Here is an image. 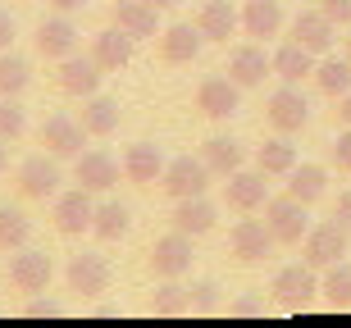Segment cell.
I'll return each instance as SVG.
<instances>
[{
  "label": "cell",
  "instance_id": "1",
  "mask_svg": "<svg viewBox=\"0 0 351 328\" xmlns=\"http://www.w3.org/2000/svg\"><path fill=\"white\" fill-rule=\"evenodd\" d=\"M55 278V260L46 251H32V247H19L10 251V288L23 292V297H37V292L51 288Z\"/></svg>",
  "mask_w": 351,
  "mask_h": 328
},
{
  "label": "cell",
  "instance_id": "2",
  "mask_svg": "<svg viewBox=\"0 0 351 328\" xmlns=\"http://www.w3.org/2000/svg\"><path fill=\"white\" fill-rule=\"evenodd\" d=\"M265 223L278 247H301V237L311 233V214L297 197H278V201H265Z\"/></svg>",
  "mask_w": 351,
  "mask_h": 328
},
{
  "label": "cell",
  "instance_id": "3",
  "mask_svg": "<svg viewBox=\"0 0 351 328\" xmlns=\"http://www.w3.org/2000/svg\"><path fill=\"white\" fill-rule=\"evenodd\" d=\"M265 118H269L274 132H301L311 123V101L301 96L297 82H283V87L265 101Z\"/></svg>",
  "mask_w": 351,
  "mask_h": 328
},
{
  "label": "cell",
  "instance_id": "4",
  "mask_svg": "<svg viewBox=\"0 0 351 328\" xmlns=\"http://www.w3.org/2000/svg\"><path fill=\"white\" fill-rule=\"evenodd\" d=\"M160 187L169 192L173 201H187V197H206L210 187V164L196 155H178L165 164V178H160Z\"/></svg>",
  "mask_w": 351,
  "mask_h": 328
},
{
  "label": "cell",
  "instance_id": "5",
  "mask_svg": "<svg viewBox=\"0 0 351 328\" xmlns=\"http://www.w3.org/2000/svg\"><path fill=\"white\" fill-rule=\"evenodd\" d=\"M265 201H269V183H265L261 169H233L228 173V183H223V205L237 214H256L265 210Z\"/></svg>",
  "mask_w": 351,
  "mask_h": 328
},
{
  "label": "cell",
  "instance_id": "6",
  "mask_svg": "<svg viewBox=\"0 0 351 328\" xmlns=\"http://www.w3.org/2000/svg\"><path fill=\"white\" fill-rule=\"evenodd\" d=\"M37 142L46 146L55 160H78V155H82V142H87V128H82V118L51 114V118L37 128Z\"/></svg>",
  "mask_w": 351,
  "mask_h": 328
},
{
  "label": "cell",
  "instance_id": "7",
  "mask_svg": "<svg viewBox=\"0 0 351 328\" xmlns=\"http://www.w3.org/2000/svg\"><path fill=\"white\" fill-rule=\"evenodd\" d=\"M14 183H19V192H23L27 201H46L60 192V164H55V155L46 151V155H27L23 164H19V173H14Z\"/></svg>",
  "mask_w": 351,
  "mask_h": 328
},
{
  "label": "cell",
  "instance_id": "8",
  "mask_svg": "<svg viewBox=\"0 0 351 328\" xmlns=\"http://www.w3.org/2000/svg\"><path fill=\"white\" fill-rule=\"evenodd\" d=\"M146 264H151V274H156V278H182L187 269H192V237L178 233V228H173L169 237H156V247H151Z\"/></svg>",
  "mask_w": 351,
  "mask_h": 328
},
{
  "label": "cell",
  "instance_id": "9",
  "mask_svg": "<svg viewBox=\"0 0 351 328\" xmlns=\"http://www.w3.org/2000/svg\"><path fill=\"white\" fill-rule=\"evenodd\" d=\"M301 255H306V264H315V269L338 264L342 255H347V228H342V223H315L311 233L301 237Z\"/></svg>",
  "mask_w": 351,
  "mask_h": 328
},
{
  "label": "cell",
  "instance_id": "10",
  "mask_svg": "<svg viewBox=\"0 0 351 328\" xmlns=\"http://www.w3.org/2000/svg\"><path fill=\"white\" fill-rule=\"evenodd\" d=\"M274 247H278V242H274V233H269V223H265V219H237L233 233H228V251H233L242 264L269 260Z\"/></svg>",
  "mask_w": 351,
  "mask_h": 328
},
{
  "label": "cell",
  "instance_id": "11",
  "mask_svg": "<svg viewBox=\"0 0 351 328\" xmlns=\"http://www.w3.org/2000/svg\"><path fill=\"white\" fill-rule=\"evenodd\" d=\"M101 78H105V68L91 60V55H64L60 60V92L64 96H78V101H87V96L101 92Z\"/></svg>",
  "mask_w": 351,
  "mask_h": 328
},
{
  "label": "cell",
  "instance_id": "12",
  "mask_svg": "<svg viewBox=\"0 0 351 328\" xmlns=\"http://www.w3.org/2000/svg\"><path fill=\"white\" fill-rule=\"evenodd\" d=\"M91 214H96V205H91V192L87 187H73V192H64V197H55V228L64 237H82L91 233Z\"/></svg>",
  "mask_w": 351,
  "mask_h": 328
},
{
  "label": "cell",
  "instance_id": "13",
  "mask_svg": "<svg viewBox=\"0 0 351 328\" xmlns=\"http://www.w3.org/2000/svg\"><path fill=\"white\" fill-rule=\"evenodd\" d=\"M37 55L41 60H64V55L78 51V27H73V18L69 14L55 10V18H41L37 23Z\"/></svg>",
  "mask_w": 351,
  "mask_h": 328
},
{
  "label": "cell",
  "instance_id": "14",
  "mask_svg": "<svg viewBox=\"0 0 351 328\" xmlns=\"http://www.w3.org/2000/svg\"><path fill=\"white\" fill-rule=\"evenodd\" d=\"M165 151H160L156 142H132L128 151H123V178L137 187H156L160 178H165Z\"/></svg>",
  "mask_w": 351,
  "mask_h": 328
},
{
  "label": "cell",
  "instance_id": "15",
  "mask_svg": "<svg viewBox=\"0 0 351 328\" xmlns=\"http://www.w3.org/2000/svg\"><path fill=\"white\" fill-rule=\"evenodd\" d=\"M196 110L206 118H233L242 110V87L233 78H206L196 87Z\"/></svg>",
  "mask_w": 351,
  "mask_h": 328
},
{
  "label": "cell",
  "instance_id": "16",
  "mask_svg": "<svg viewBox=\"0 0 351 328\" xmlns=\"http://www.w3.org/2000/svg\"><path fill=\"white\" fill-rule=\"evenodd\" d=\"M119 173H123V164L110 151H82L78 164H73V183L87 187V192H110L119 183Z\"/></svg>",
  "mask_w": 351,
  "mask_h": 328
},
{
  "label": "cell",
  "instance_id": "17",
  "mask_svg": "<svg viewBox=\"0 0 351 328\" xmlns=\"http://www.w3.org/2000/svg\"><path fill=\"white\" fill-rule=\"evenodd\" d=\"M110 23L123 27L132 41H146V37H160V10L151 0H119L110 10Z\"/></svg>",
  "mask_w": 351,
  "mask_h": 328
},
{
  "label": "cell",
  "instance_id": "18",
  "mask_svg": "<svg viewBox=\"0 0 351 328\" xmlns=\"http://www.w3.org/2000/svg\"><path fill=\"white\" fill-rule=\"evenodd\" d=\"M64 278H69V292H78V297H101V292L110 288V264H105V255L82 251V255L69 260Z\"/></svg>",
  "mask_w": 351,
  "mask_h": 328
},
{
  "label": "cell",
  "instance_id": "19",
  "mask_svg": "<svg viewBox=\"0 0 351 328\" xmlns=\"http://www.w3.org/2000/svg\"><path fill=\"white\" fill-rule=\"evenodd\" d=\"M333 37H338V23H333L324 10H301L297 18H292V41H301V46L315 51V55L333 51Z\"/></svg>",
  "mask_w": 351,
  "mask_h": 328
},
{
  "label": "cell",
  "instance_id": "20",
  "mask_svg": "<svg viewBox=\"0 0 351 328\" xmlns=\"http://www.w3.org/2000/svg\"><path fill=\"white\" fill-rule=\"evenodd\" d=\"M132 51H137V41H132L123 27H114V23L101 27V32L91 37V60H96L105 73H119V68L132 60Z\"/></svg>",
  "mask_w": 351,
  "mask_h": 328
},
{
  "label": "cell",
  "instance_id": "21",
  "mask_svg": "<svg viewBox=\"0 0 351 328\" xmlns=\"http://www.w3.org/2000/svg\"><path fill=\"white\" fill-rule=\"evenodd\" d=\"M319 283H315V264H283L274 274V297L287 305H311Z\"/></svg>",
  "mask_w": 351,
  "mask_h": 328
},
{
  "label": "cell",
  "instance_id": "22",
  "mask_svg": "<svg viewBox=\"0 0 351 328\" xmlns=\"http://www.w3.org/2000/svg\"><path fill=\"white\" fill-rule=\"evenodd\" d=\"M269 73H274V60L265 55V46H256V41H251V46H237V51L228 55V78H233L242 92H247V87H261Z\"/></svg>",
  "mask_w": 351,
  "mask_h": 328
},
{
  "label": "cell",
  "instance_id": "23",
  "mask_svg": "<svg viewBox=\"0 0 351 328\" xmlns=\"http://www.w3.org/2000/svg\"><path fill=\"white\" fill-rule=\"evenodd\" d=\"M201 27L196 23H169L160 27V60L165 64H192L196 55H201Z\"/></svg>",
  "mask_w": 351,
  "mask_h": 328
},
{
  "label": "cell",
  "instance_id": "24",
  "mask_svg": "<svg viewBox=\"0 0 351 328\" xmlns=\"http://www.w3.org/2000/svg\"><path fill=\"white\" fill-rule=\"evenodd\" d=\"M196 27H201L206 41H228L242 27V10H237L233 0H206L201 14H196Z\"/></svg>",
  "mask_w": 351,
  "mask_h": 328
},
{
  "label": "cell",
  "instance_id": "25",
  "mask_svg": "<svg viewBox=\"0 0 351 328\" xmlns=\"http://www.w3.org/2000/svg\"><path fill=\"white\" fill-rule=\"evenodd\" d=\"M242 32L256 41H269L283 32V5L278 0H247L242 5Z\"/></svg>",
  "mask_w": 351,
  "mask_h": 328
},
{
  "label": "cell",
  "instance_id": "26",
  "mask_svg": "<svg viewBox=\"0 0 351 328\" xmlns=\"http://www.w3.org/2000/svg\"><path fill=\"white\" fill-rule=\"evenodd\" d=\"M169 219H173V228H178V233L206 237L210 228H215V219H219V210H215L206 197H187V201H178V205H173Z\"/></svg>",
  "mask_w": 351,
  "mask_h": 328
},
{
  "label": "cell",
  "instance_id": "27",
  "mask_svg": "<svg viewBox=\"0 0 351 328\" xmlns=\"http://www.w3.org/2000/svg\"><path fill=\"white\" fill-rule=\"evenodd\" d=\"M269 60H274V78H283V82H301V78H311V73H315V51H306L301 41L278 46Z\"/></svg>",
  "mask_w": 351,
  "mask_h": 328
},
{
  "label": "cell",
  "instance_id": "28",
  "mask_svg": "<svg viewBox=\"0 0 351 328\" xmlns=\"http://www.w3.org/2000/svg\"><path fill=\"white\" fill-rule=\"evenodd\" d=\"M328 192V169L324 164H297L287 173V197H297L301 205H315V201Z\"/></svg>",
  "mask_w": 351,
  "mask_h": 328
},
{
  "label": "cell",
  "instance_id": "29",
  "mask_svg": "<svg viewBox=\"0 0 351 328\" xmlns=\"http://www.w3.org/2000/svg\"><path fill=\"white\" fill-rule=\"evenodd\" d=\"M256 169L265 173V178H287V173L297 169V146L283 137H274V142H265L261 151H256Z\"/></svg>",
  "mask_w": 351,
  "mask_h": 328
},
{
  "label": "cell",
  "instance_id": "30",
  "mask_svg": "<svg viewBox=\"0 0 351 328\" xmlns=\"http://www.w3.org/2000/svg\"><path fill=\"white\" fill-rule=\"evenodd\" d=\"M82 128H87V137H110V132L119 128V101L114 96H87L82 101Z\"/></svg>",
  "mask_w": 351,
  "mask_h": 328
},
{
  "label": "cell",
  "instance_id": "31",
  "mask_svg": "<svg viewBox=\"0 0 351 328\" xmlns=\"http://www.w3.org/2000/svg\"><path fill=\"white\" fill-rule=\"evenodd\" d=\"M201 160L210 164V173H219V178H228L233 169H242L247 164V146L233 142V137H210L206 151H201Z\"/></svg>",
  "mask_w": 351,
  "mask_h": 328
},
{
  "label": "cell",
  "instance_id": "32",
  "mask_svg": "<svg viewBox=\"0 0 351 328\" xmlns=\"http://www.w3.org/2000/svg\"><path fill=\"white\" fill-rule=\"evenodd\" d=\"M315 87H319V92L324 96H333V101H338V96H347L351 92V60H338V55H324V60H315Z\"/></svg>",
  "mask_w": 351,
  "mask_h": 328
},
{
  "label": "cell",
  "instance_id": "33",
  "mask_svg": "<svg viewBox=\"0 0 351 328\" xmlns=\"http://www.w3.org/2000/svg\"><path fill=\"white\" fill-rule=\"evenodd\" d=\"M128 205H119V201H105V205H96V214H91V233L101 237V242H119V237L128 233Z\"/></svg>",
  "mask_w": 351,
  "mask_h": 328
},
{
  "label": "cell",
  "instance_id": "34",
  "mask_svg": "<svg viewBox=\"0 0 351 328\" xmlns=\"http://www.w3.org/2000/svg\"><path fill=\"white\" fill-rule=\"evenodd\" d=\"M32 237V219L19 205H0V251H19Z\"/></svg>",
  "mask_w": 351,
  "mask_h": 328
},
{
  "label": "cell",
  "instance_id": "35",
  "mask_svg": "<svg viewBox=\"0 0 351 328\" xmlns=\"http://www.w3.org/2000/svg\"><path fill=\"white\" fill-rule=\"evenodd\" d=\"M32 82V64L14 51H0V96H23Z\"/></svg>",
  "mask_w": 351,
  "mask_h": 328
},
{
  "label": "cell",
  "instance_id": "36",
  "mask_svg": "<svg viewBox=\"0 0 351 328\" xmlns=\"http://www.w3.org/2000/svg\"><path fill=\"white\" fill-rule=\"evenodd\" d=\"M319 292H324V301L328 305H338V310H347L351 305V264H328V274L324 283H319Z\"/></svg>",
  "mask_w": 351,
  "mask_h": 328
},
{
  "label": "cell",
  "instance_id": "37",
  "mask_svg": "<svg viewBox=\"0 0 351 328\" xmlns=\"http://www.w3.org/2000/svg\"><path fill=\"white\" fill-rule=\"evenodd\" d=\"M27 132V110L19 105V96H0V142H19Z\"/></svg>",
  "mask_w": 351,
  "mask_h": 328
},
{
  "label": "cell",
  "instance_id": "38",
  "mask_svg": "<svg viewBox=\"0 0 351 328\" xmlns=\"http://www.w3.org/2000/svg\"><path fill=\"white\" fill-rule=\"evenodd\" d=\"M151 310H156V315H182V310H192V305H187V288H173V278H169L165 288H156Z\"/></svg>",
  "mask_w": 351,
  "mask_h": 328
},
{
  "label": "cell",
  "instance_id": "39",
  "mask_svg": "<svg viewBox=\"0 0 351 328\" xmlns=\"http://www.w3.org/2000/svg\"><path fill=\"white\" fill-rule=\"evenodd\" d=\"M328 155H333V164H338L342 173H351V128L338 132V142H333V151H328Z\"/></svg>",
  "mask_w": 351,
  "mask_h": 328
},
{
  "label": "cell",
  "instance_id": "40",
  "mask_svg": "<svg viewBox=\"0 0 351 328\" xmlns=\"http://www.w3.org/2000/svg\"><path fill=\"white\" fill-rule=\"evenodd\" d=\"M187 305H192V310H215V305H219V297H215V288H210V283H201V288L187 292Z\"/></svg>",
  "mask_w": 351,
  "mask_h": 328
},
{
  "label": "cell",
  "instance_id": "41",
  "mask_svg": "<svg viewBox=\"0 0 351 328\" xmlns=\"http://www.w3.org/2000/svg\"><path fill=\"white\" fill-rule=\"evenodd\" d=\"M319 10H324L338 27H347V23H351V0H319Z\"/></svg>",
  "mask_w": 351,
  "mask_h": 328
},
{
  "label": "cell",
  "instance_id": "42",
  "mask_svg": "<svg viewBox=\"0 0 351 328\" xmlns=\"http://www.w3.org/2000/svg\"><path fill=\"white\" fill-rule=\"evenodd\" d=\"M333 223H342L351 233V192H338V201H333Z\"/></svg>",
  "mask_w": 351,
  "mask_h": 328
},
{
  "label": "cell",
  "instance_id": "43",
  "mask_svg": "<svg viewBox=\"0 0 351 328\" xmlns=\"http://www.w3.org/2000/svg\"><path fill=\"white\" fill-rule=\"evenodd\" d=\"M14 46V14L0 10V51H10Z\"/></svg>",
  "mask_w": 351,
  "mask_h": 328
},
{
  "label": "cell",
  "instance_id": "44",
  "mask_svg": "<svg viewBox=\"0 0 351 328\" xmlns=\"http://www.w3.org/2000/svg\"><path fill=\"white\" fill-rule=\"evenodd\" d=\"M27 310H32V315H55L60 305H55V301H41V297H27Z\"/></svg>",
  "mask_w": 351,
  "mask_h": 328
},
{
  "label": "cell",
  "instance_id": "45",
  "mask_svg": "<svg viewBox=\"0 0 351 328\" xmlns=\"http://www.w3.org/2000/svg\"><path fill=\"white\" fill-rule=\"evenodd\" d=\"M333 114H338L342 128H351V92H347V96H338V110H333Z\"/></svg>",
  "mask_w": 351,
  "mask_h": 328
},
{
  "label": "cell",
  "instance_id": "46",
  "mask_svg": "<svg viewBox=\"0 0 351 328\" xmlns=\"http://www.w3.org/2000/svg\"><path fill=\"white\" fill-rule=\"evenodd\" d=\"M51 10H60V14H73V10H87V0H46Z\"/></svg>",
  "mask_w": 351,
  "mask_h": 328
},
{
  "label": "cell",
  "instance_id": "47",
  "mask_svg": "<svg viewBox=\"0 0 351 328\" xmlns=\"http://www.w3.org/2000/svg\"><path fill=\"white\" fill-rule=\"evenodd\" d=\"M233 310L237 315H256V310H265V305L256 301V297H242V301H233Z\"/></svg>",
  "mask_w": 351,
  "mask_h": 328
},
{
  "label": "cell",
  "instance_id": "48",
  "mask_svg": "<svg viewBox=\"0 0 351 328\" xmlns=\"http://www.w3.org/2000/svg\"><path fill=\"white\" fill-rule=\"evenodd\" d=\"M151 5H156V10H173V5H178V0H151Z\"/></svg>",
  "mask_w": 351,
  "mask_h": 328
},
{
  "label": "cell",
  "instance_id": "49",
  "mask_svg": "<svg viewBox=\"0 0 351 328\" xmlns=\"http://www.w3.org/2000/svg\"><path fill=\"white\" fill-rule=\"evenodd\" d=\"M10 169V155H5V142H0V173Z\"/></svg>",
  "mask_w": 351,
  "mask_h": 328
},
{
  "label": "cell",
  "instance_id": "50",
  "mask_svg": "<svg viewBox=\"0 0 351 328\" xmlns=\"http://www.w3.org/2000/svg\"><path fill=\"white\" fill-rule=\"evenodd\" d=\"M347 60H351V37H347Z\"/></svg>",
  "mask_w": 351,
  "mask_h": 328
}]
</instances>
